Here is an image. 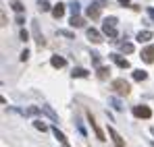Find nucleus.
Returning <instances> with one entry per match:
<instances>
[{
	"label": "nucleus",
	"instance_id": "obj_1",
	"mask_svg": "<svg viewBox=\"0 0 154 147\" xmlns=\"http://www.w3.org/2000/svg\"><path fill=\"white\" fill-rule=\"evenodd\" d=\"M102 31L110 37V40H115V37H117V17H108V19H104Z\"/></svg>",
	"mask_w": 154,
	"mask_h": 147
},
{
	"label": "nucleus",
	"instance_id": "obj_2",
	"mask_svg": "<svg viewBox=\"0 0 154 147\" xmlns=\"http://www.w3.org/2000/svg\"><path fill=\"white\" fill-rule=\"evenodd\" d=\"M112 89H115L117 96H129V91H131V87H129V83L125 79H115L112 81Z\"/></svg>",
	"mask_w": 154,
	"mask_h": 147
},
{
	"label": "nucleus",
	"instance_id": "obj_3",
	"mask_svg": "<svg viewBox=\"0 0 154 147\" xmlns=\"http://www.w3.org/2000/svg\"><path fill=\"white\" fill-rule=\"evenodd\" d=\"M102 6H104V2H94V4H90L88 10H85V15H88L90 19H98L100 13H102Z\"/></svg>",
	"mask_w": 154,
	"mask_h": 147
},
{
	"label": "nucleus",
	"instance_id": "obj_4",
	"mask_svg": "<svg viewBox=\"0 0 154 147\" xmlns=\"http://www.w3.org/2000/svg\"><path fill=\"white\" fill-rule=\"evenodd\" d=\"M133 116H137V118H150L152 116V110L148 106H135L133 108Z\"/></svg>",
	"mask_w": 154,
	"mask_h": 147
},
{
	"label": "nucleus",
	"instance_id": "obj_5",
	"mask_svg": "<svg viewBox=\"0 0 154 147\" xmlns=\"http://www.w3.org/2000/svg\"><path fill=\"white\" fill-rule=\"evenodd\" d=\"M144 62H148V64H152L154 62V44L152 46H148V48H144L142 50V56H140Z\"/></svg>",
	"mask_w": 154,
	"mask_h": 147
},
{
	"label": "nucleus",
	"instance_id": "obj_6",
	"mask_svg": "<svg viewBox=\"0 0 154 147\" xmlns=\"http://www.w3.org/2000/svg\"><path fill=\"white\" fill-rule=\"evenodd\" d=\"M88 120H90V124H92V128H94L96 137H98L100 141H106V139H104V133H102V128H100V126H98V122H96V118H94L92 114H88Z\"/></svg>",
	"mask_w": 154,
	"mask_h": 147
},
{
	"label": "nucleus",
	"instance_id": "obj_7",
	"mask_svg": "<svg viewBox=\"0 0 154 147\" xmlns=\"http://www.w3.org/2000/svg\"><path fill=\"white\" fill-rule=\"evenodd\" d=\"M110 60H112L117 66H121V69H129V60L123 58V56H119V54H110Z\"/></svg>",
	"mask_w": 154,
	"mask_h": 147
},
{
	"label": "nucleus",
	"instance_id": "obj_8",
	"mask_svg": "<svg viewBox=\"0 0 154 147\" xmlns=\"http://www.w3.org/2000/svg\"><path fill=\"white\" fill-rule=\"evenodd\" d=\"M85 33H88V40H90V42H94V44H100V42H102V35H100V31H96L94 27H90Z\"/></svg>",
	"mask_w": 154,
	"mask_h": 147
},
{
	"label": "nucleus",
	"instance_id": "obj_9",
	"mask_svg": "<svg viewBox=\"0 0 154 147\" xmlns=\"http://www.w3.org/2000/svg\"><path fill=\"white\" fill-rule=\"evenodd\" d=\"M108 135L112 137V141H115V145L117 147H125V143H123V139H121V135L115 131V128H108Z\"/></svg>",
	"mask_w": 154,
	"mask_h": 147
},
{
	"label": "nucleus",
	"instance_id": "obj_10",
	"mask_svg": "<svg viewBox=\"0 0 154 147\" xmlns=\"http://www.w3.org/2000/svg\"><path fill=\"white\" fill-rule=\"evenodd\" d=\"M63 15H65V4H63V2L54 4V8H52V17H54V19H60Z\"/></svg>",
	"mask_w": 154,
	"mask_h": 147
},
{
	"label": "nucleus",
	"instance_id": "obj_11",
	"mask_svg": "<svg viewBox=\"0 0 154 147\" xmlns=\"http://www.w3.org/2000/svg\"><path fill=\"white\" fill-rule=\"evenodd\" d=\"M152 37H154L152 31H140V33H137V42H140V44H146V42H150Z\"/></svg>",
	"mask_w": 154,
	"mask_h": 147
},
{
	"label": "nucleus",
	"instance_id": "obj_12",
	"mask_svg": "<svg viewBox=\"0 0 154 147\" xmlns=\"http://www.w3.org/2000/svg\"><path fill=\"white\" fill-rule=\"evenodd\" d=\"M52 66H54V69H63V66H65V64H67V60H65V58H60V56H52Z\"/></svg>",
	"mask_w": 154,
	"mask_h": 147
},
{
	"label": "nucleus",
	"instance_id": "obj_13",
	"mask_svg": "<svg viewBox=\"0 0 154 147\" xmlns=\"http://www.w3.org/2000/svg\"><path fill=\"white\" fill-rule=\"evenodd\" d=\"M52 133H54V137L60 141V145H63V147H69V143H67V137H65V135H63L58 128H52Z\"/></svg>",
	"mask_w": 154,
	"mask_h": 147
},
{
	"label": "nucleus",
	"instance_id": "obj_14",
	"mask_svg": "<svg viewBox=\"0 0 154 147\" xmlns=\"http://www.w3.org/2000/svg\"><path fill=\"white\" fill-rule=\"evenodd\" d=\"M108 75H110V69H106V66H98V79H100V81L108 79Z\"/></svg>",
	"mask_w": 154,
	"mask_h": 147
},
{
	"label": "nucleus",
	"instance_id": "obj_15",
	"mask_svg": "<svg viewBox=\"0 0 154 147\" xmlns=\"http://www.w3.org/2000/svg\"><path fill=\"white\" fill-rule=\"evenodd\" d=\"M83 25H85V21H83L81 17H77V15L71 17V27H83Z\"/></svg>",
	"mask_w": 154,
	"mask_h": 147
},
{
	"label": "nucleus",
	"instance_id": "obj_16",
	"mask_svg": "<svg viewBox=\"0 0 154 147\" xmlns=\"http://www.w3.org/2000/svg\"><path fill=\"white\" fill-rule=\"evenodd\" d=\"M146 77H148L146 71H133V79L135 81H146Z\"/></svg>",
	"mask_w": 154,
	"mask_h": 147
},
{
	"label": "nucleus",
	"instance_id": "obj_17",
	"mask_svg": "<svg viewBox=\"0 0 154 147\" xmlns=\"http://www.w3.org/2000/svg\"><path fill=\"white\" fill-rule=\"evenodd\" d=\"M73 79H75V77H79V79H81V77H88V71H85V69H73Z\"/></svg>",
	"mask_w": 154,
	"mask_h": 147
},
{
	"label": "nucleus",
	"instance_id": "obj_18",
	"mask_svg": "<svg viewBox=\"0 0 154 147\" xmlns=\"http://www.w3.org/2000/svg\"><path fill=\"white\" fill-rule=\"evenodd\" d=\"M119 46H121V50H123V52H133V44H129V42H121V44H119Z\"/></svg>",
	"mask_w": 154,
	"mask_h": 147
},
{
	"label": "nucleus",
	"instance_id": "obj_19",
	"mask_svg": "<svg viewBox=\"0 0 154 147\" xmlns=\"http://www.w3.org/2000/svg\"><path fill=\"white\" fill-rule=\"evenodd\" d=\"M42 110H44V112H46V114L50 116V118H52V120H54V122H58V118H56V114L52 112V110H50V108H48V106H42Z\"/></svg>",
	"mask_w": 154,
	"mask_h": 147
},
{
	"label": "nucleus",
	"instance_id": "obj_20",
	"mask_svg": "<svg viewBox=\"0 0 154 147\" xmlns=\"http://www.w3.org/2000/svg\"><path fill=\"white\" fill-rule=\"evenodd\" d=\"M11 6H13V10H15V13H23V8H25V6H23L21 2H17V0H15Z\"/></svg>",
	"mask_w": 154,
	"mask_h": 147
},
{
	"label": "nucleus",
	"instance_id": "obj_21",
	"mask_svg": "<svg viewBox=\"0 0 154 147\" xmlns=\"http://www.w3.org/2000/svg\"><path fill=\"white\" fill-rule=\"evenodd\" d=\"M33 126H35L38 131H42V133H44V131H48V126L42 122V120H35V122H33Z\"/></svg>",
	"mask_w": 154,
	"mask_h": 147
},
{
	"label": "nucleus",
	"instance_id": "obj_22",
	"mask_svg": "<svg viewBox=\"0 0 154 147\" xmlns=\"http://www.w3.org/2000/svg\"><path fill=\"white\" fill-rule=\"evenodd\" d=\"M38 6H40V10H42V13H46V10H50V4H48L46 0H42V2H40Z\"/></svg>",
	"mask_w": 154,
	"mask_h": 147
},
{
	"label": "nucleus",
	"instance_id": "obj_23",
	"mask_svg": "<svg viewBox=\"0 0 154 147\" xmlns=\"http://www.w3.org/2000/svg\"><path fill=\"white\" fill-rule=\"evenodd\" d=\"M92 62H94L96 66H100V54H96V52H94V54H92Z\"/></svg>",
	"mask_w": 154,
	"mask_h": 147
},
{
	"label": "nucleus",
	"instance_id": "obj_24",
	"mask_svg": "<svg viewBox=\"0 0 154 147\" xmlns=\"http://www.w3.org/2000/svg\"><path fill=\"white\" fill-rule=\"evenodd\" d=\"M21 40H23V42H27V40H29V33H27L25 29H21Z\"/></svg>",
	"mask_w": 154,
	"mask_h": 147
},
{
	"label": "nucleus",
	"instance_id": "obj_25",
	"mask_svg": "<svg viewBox=\"0 0 154 147\" xmlns=\"http://www.w3.org/2000/svg\"><path fill=\"white\" fill-rule=\"evenodd\" d=\"M71 10H73V15H77V13H79V4H77V2H73V4H71Z\"/></svg>",
	"mask_w": 154,
	"mask_h": 147
},
{
	"label": "nucleus",
	"instance_id": "obj_26",
	"mask_svg": "<svg viewBox=\"0 0 154 147\" xmlns=\"http://www.w3.org/2000/svg\"><path fill=\"white\" fill-rule=\"evenodd\" d=\"M17 23H19V25H23V23H25V17H23V15H21V13H19V15H17Z\"/></svg>",
	"mask_w": 154,
	"mask_h": 147
},
{
	"label": "nucleus",
	"instance_id": "obj_27",
	"mask_svg": "<svg viewBox=\"0 0 154 147\" xmlns=\"http://www.w3.org/2000/svg\"><path fill=\"white\" fill-rule=\"evenodd\" d=\"M27 58H29V52H27V50H23V52H21V60H23V62H25Z\"/></svg>",
	"mask_w": 154,
	"mask_h": 147
},
{
	"label": "nucleus",
	"instance_id": "obj_28",
	"mask_svg": "<svg viewBox=\"0 0 154 147\" xmlns=\"http://www.w3.org/2000/svg\"><path fill=\"white\" fill-rule=\"evenodd\" d=\"M58 33L65 35V37H71V40H73V33H71V31H58Z\"/></svg>",
	"mask_w": 154,
	"mask_h": 147
},
{
	"label": "nucleus",
	"instance_id": "obj_29",
	"mask_svg": "<svg viewBox=\"0 0 154 147\" xmlns=\"http://www.w3.org/2000/svg\"><path fill=\"white\" fill-rule=\"evenodd\" d=\"M6 25H8V23H6V13L2 10V27H6Z\"/></svg>",
	"mask_w": 154,
	"mask_h": 147
},
{
	"label": "nucleus",
	"instance_id": "obj_30",
	"mask_svg": "<svg viewBox=\"0 0 154 147\" xmlns=\"http://www.w3.org/2000/svg\"><path fill=\"white\" fill-rule=\"evenodd\" d=\"M119 4H123V6H127V4H129V0H119Z\"/></svg>",
	"mask_w": 154,
	"mask_h": 147
},
{
	"label": "nucleus",
	"instance_id": "obj_31",
	"mask_svg": "<svg viewBox=\"0 0 154 147\" xmlns=\"http://www.w3.org/2000/svg\"><path fill=\"white\" fill-rule=\"evenodd\" d=\"M148 13H150V17L154 19V8H148Z\"/></svg>",
	"mask_w": 154,
	"mask_h": 147
}]
</instances>
